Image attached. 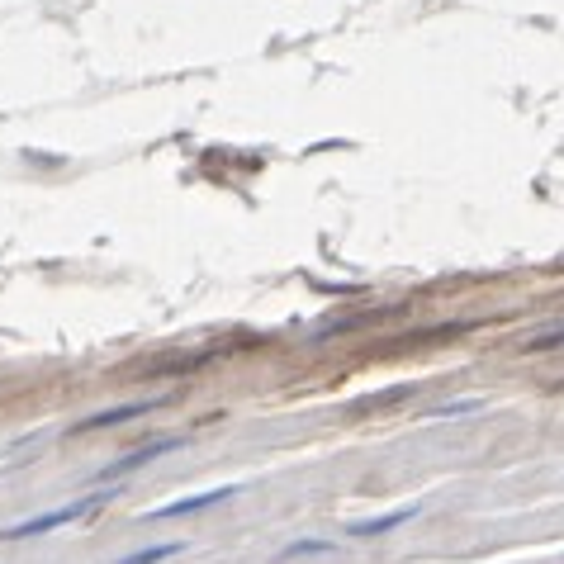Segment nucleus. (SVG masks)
I'll use <instances>...</instances> for the list:
<instances>
[{
  "instance_id": "nucleus-1",
  "label": "nucleus",
  "mask_w": 564,
  "mask_h": 564,
  "mask_svg": "<svg viewBox=\"0 0 564 564\" xmlns=\"http://www.w3.org/2000/svg\"><path fill=\"white\" fill-rule=\"evenodd\" d=\"M110 498H114V489L110 493H86V498H76V503H67V508H53V512H43V517H29V522L5 527V531H0V541H29V536L57 531V527H67V522H81V517H91V512L105 508Z\"/></svg>"
},
{
  "instance_id": "nucleus-2",
  "label": "nucleus",
  "mask_w": 564,
  "mask_h": 564,
  "mask_svg": "<svg viewBox=\"0 0 564 564\" xmlns=\"http://www.w3.org/2000/svg\"><path fill=\"white\" fill-rule=\"evenodd\" d=\"M181 446H185V437H157V441H147L143 451H133V455H124V460H114L110 470H100V479H119V474L143 470L147 460H157V455H166V451H181Z\"/></svg>"
},
{
  "instance_id": "nucleus-3",
  "label": "nucleus",
  "mask_w": 564,
  "mask_h": 564,
  "mask_svg": "<svg viewBox=\"0 0 564 564\" xmlns=\"http://www.w3.org/2000/svg\"><path fill=\"white\" fill-rule=\"evenodd\" d=\"M166 399H133V403H119L110 413H95V418L76 422V432H100V427H114V422H128V418H147V413H157Z\"/></svg>"
},
{
  "instance_id": "nucleus-4",
  "label": "nucleus",
  "mask_w": 564,
  "mask_h": 564,
  "mask_svg": "<svg viewBox=\"0 0 564 564\" xmlns=\"http://www.w3.org/2000/svg\"><path fill=\"white\" fill-rule=\"evenodd\" d=\"M223 498H233V489L195 493V498H181V503H166V508H152V512H143V517H147V522H166V517H185V512H204V508H214V503H223Z\"/></svg>"
},
{
  "instance_id": "nucleus-5",
  "label": "nucleus",
  "mask_w": 564,
  "mask_h": 564,
  "mask_svg": "<svg viewBox=\"0 0 564 564\" xmlns=\"http://www.w3.org/2000/svg\"><path fill=\"white\" fill-rule=\"evenodd\" d=\"M418 503L413 508H399V512H384V517H370V522H351V536H384V531H394V527H403V522H413L418 517Z\"/></svg>"
},
{
  "instance_id": "nucleus-6",
  "label": "nucleus",
  "mask_w": 564,
  "mask_h": 564,
  "mask_svg": "<svg viewBox=\"0 0 564 564\" xmlns=\"http://www.w3.org/2000/svg\"><path fill=\"white\" fill-rule=\"evenodd\" d=\"M181 541H166V546H147V550H133V555H124V560H114V564H162L171 560V555H181Z\"/></svg>"
},
{
  "instance_id": "nucleus-7",
  "label": "nucleus",
  "mask_w": 564,
  "mask_h": 564,
  "mask_svg": "<svg viewBox=\"0 0 564 564\" xmlns=\"http://www.w3.org/2000/svg\"><path fill=\"white\" fill-rule=\"evenodd\" d=\"M332 541H294V546L280 550V560H294V555H328Z\"/></svg>"
},
{
  "instance_id": "nucleus-8",
  "label": "nucleus",
  "mask_w": 564,
  "mask_h": 564,
  "mask_svg": "<svg viewBox=\"0 0 564 564\" xmlns=\"http://www.w3.org/2000/svg\"><path fill=\"white\" fill-rule=\"evenodd\" d=\"M555 346H564V328H555V332H541V337H531V342H527V351H555Z\"/></svg>"
}]
</instances>
